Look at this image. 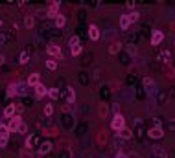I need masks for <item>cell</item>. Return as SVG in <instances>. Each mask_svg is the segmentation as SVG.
<instances>
[{"label": "cell", "mask_w": 175, "mask_h": 158, "mask_svg": "<svg viewBox=\"0 0 175 158\" xmlns=\"http://www.w3.org/2000/svg\"><path fill=\"white\" fill-rule=\"evenodd\" d=\"M33 24H35V20H33L32 15H26V17H24V28L32 30V28H33Z\"/></svg>", "instance_id": "20"}, {"label": "cell", "mask_w": 175, "mask_h": 158, "mask_svg": "<svg viewBox=\"0 0 175 158\" xmlns=\"http://www.w3.org/2000/svg\"><path fill=\"white\" fill-rule=\"evenodd\" d=\"M70 53H72V57H78L79 53H81V44H79V46H74V48H70Z\"/></svg>", "instance_id": "33"}, {"label": "cell", "mask_w": 175, "mask_h": 158, "mask_svg": "<svg viewBox=\"0 0 175 158\" xmlns=\"http://www.w3.org/2000/svg\"><path fill=\"white\" fill-rule=\"evenodd\" d=\"M162 40H164V33L160 30H153L151 31V46H158Z\"/></svg>", "instance_id": "7"}, {"label": "cell", "mask_w": 175, "mask_h": 158, "mask_svg": "<svg viewBox=\"0 0 175 158\" xmlns=\"http://www.w3.org/2000/svg\"><path fill=\"white\" fill-rule=\"evenodd\" d=\"M107 112H109V107H107L105 103H101V105L98 107V114H100L101 118H105V116H107Z\"/></svg>", "instance_id": "25"}, {"label": "cell", "mask_w": 175, "mask_h": 158, "mask_svg": "<svg viewBox=\"0 0 175 158\" xmlns=\"http://www.w3.org/2000/svg\"><path fill=\"white\" fill-rule=\"evenodd\" d=\"M46 68H48V70H57V61L50 57V59L46 61Z\"/></svg>", "instance_id": "28"}, {"label": "cell", "mask_w": 175, "mask_h": 158, "mask_svg": "<svg viewBox=\"0 0 175 158\" xmlns=\"http://www.w3.org/2000/svg\"><path fill=\"white\" fill-rule=\"evenodd\" d=\"M116 114H120V105L114 103V105H113V116H116Z\"/></svg>", "instance_id": "37"}, {"label": "cell", "mask_w": 175, "mask_h": 158, "mask_svg": "<svg viewBox=\"0 0 175 158\" xmlns=\"http://www.w3.org/2000/svg\"><path fill=\"white\" fill-rule=\"evenodd\" d=\"M148 136L151 140H162L164 138V131H162V127H151L148 131Z\"/></svg>", "instance_id": "5"}, {"label": "cell", "mask_w": 175, "mask_h": 158, "mask_svg": "<svg viewBox=\"0 0 175 158\" xmlns=\"http://www.w3.org/2000/svg\"><path fill=\"white\" fill-rule=\"evenodd\" d=\"M20 158H33V155H32V149H20Z\"/></svg>", "instance_id": "31"}, {"label": "cell", "mask_w": 175, "mask_h": 158, "mask_svg": "<svg viewBox=\"0 0 175 158\" xmlns=\"http://www.w3.org/2000/svg\"><path fill=\"white\" fill-rule=\"evenodd\" d=\"M0 42H2V35H0Z\"/></svg>", "instance_id": "44"}, {"label": "cell", "mask_w": 175, "mask_h": 158, "mask_svg": "<svg viewBox=\"0 0 175 158\" xmlns=\"http://www.w3.org/2000/svg\"><path fill=\"white\" fill-rule=\"evenodd\" d=\"M127 15H129V20H131V24H135V22H138V20H140V13H138V11H135V9H133L131 13H127Z\"/></svg>", "instance_id": "27"}, {"label": "cell", "mask_w": 175, "mask_h": 158, "mask_svg": "<svg viewBox=\"0 0 175 158\" xmlns=\"http://www.w3.org/2000/svg\"><path fill=\"white\" fill-rule=\"evenodd\" d=\"M125 50H127V53H129L131 57H135V55H136V52H138L135 44H129V46H125Z\"/></svg>", "instance_id": "32"}, {"label": "cell", "mask_w": 175, "mask_h": 158, "mask_svg": "<svg viewBox=\"0 0 175 158\" xmlns=\"http://www.w3.org/2000/svg\"><path fill=\"white\" fill-rule=\"evenodd\" d=\"M17 132H20V134H26V132H28V125H26L24 121L20 123V127H19V131H17Z\"/></svg>", "instance_id": "35"}, {"label": "cell", "mask_w": 175, "mask_h": 158, "mask_svg": "<svg viewBox=\"0 0 175 158\" xmlns=\"http://www.w3.org/2000/svg\"><path fill=\"white\" fill-rule=\"evenodd\" d=\"M129 26H131V20H129V15H127V13L120 15V28H122V30H127Z\"/></svg>", "instance_id": "13"}, {"label": "cell", "mask_w": 175, "mask_h": 158, "mask_svg": "<svg viewBox=\"0 0 175 158\" xmlns=\"http://www.w3.org/2000/svg\"><path fill=\"white\" fill-rule=\"evenodd\" d=\"M65 24H66V17L59 13L57 19H56V26H57V28H65Z\"/></svg>", "instance_id": "26"}, {"label": "cell", "mask_w": 175, "mask_h": 158, "mask_svg": "<svg viewBox=\"0 0 175 158\" xmlns=\"http://www.w3.org/2000/svg\"><path fill=\"white\" fill-rule=\"evenodd\" d=\"M52 114H54V105H52V103L44 105V116H46V118H50Z\"/></svg>", "instance_id": "29"}, {"label": "cell", "mask_w": 175, "mask_h": 158, "mask_svg": "<svg viewBox=\"0 0 175 158\" xmlns=\"http://www.w3.org/2000/svg\"><path fill=\"white\" fill-rule=\"evenodd\" d=\"M0 26H2V20H0Z\"/></svg>", "instance_id": "45"}, {"label": "cell", "mask_w": 175, "mask_h": 158, "mask_svg": "<svg viewBox=\"0 0 175 158\" xmlns=\"http://www.w3.org/2000/svg\"><path fill=\"white\" fill-rule=\"evenodd\" d=\"M100 37H101L100 28H98L96 24H90V26H89V39L90 40H100Z\"/></svg>", "instance_id": "8"}, {"label": "cell", "mask_w": 175, "mask_h": 158, "mask_svg": "<svg viewBox=\"0 0 175 158\" xmlns=\"http://www.w3.org/2000/svg\"><path fill=\"white\" fill-rule=\"evenodd\" d=\"M114 158H129V155H127V153H124V151H118Z\"/></svg>", "instance_id": "38"}, {"label": "cell", "mask_w": 175, "mask_h": 158, "mask_svg": "<svg viewBox=\"0 0 175 158\" xmlns=\"http://www.w3.org/2000/svg\"><path fill=\"white\" fill-rule=\"evenodd\" d=\"M4 147H7V138L0 136V149H4Z\"/></svg>", "instance_id": "36"}, {"label": "cell", "mask_w": 175, "mask_h": 158, "mask_svg": "<svg viewBox=\"0 0 175 158\" xmlns=\"http://www.w3.org/2000/svg\"><path fill=\"white\" fill-rule=\"evenodd\" d=\"M59 6H61V2H57V0H52L50 2V6H48V9H46V15L50 17V19H57L59 15Z\"/></svg>", "instance_id": "3"}, {"label": "cell", "mask_w": 175, "mask_h": 158, "mask_svg": "<svg viewBox=\"0 0 175 158\" xmlns=\"http://www.w3.org/2000/svg\"><path fill=\"white\" fill-rule=\"evenodd\" d=\"M125 127V118L122 116V114H116V116H113V119H111V129L113 131H122Z\"/></svg>", "instance_id": "2"}, {"label": "cell", "mask_w": 175, "mask_h": 158, "mask_svg": "<svg viewBox=\"0 0 175 158\" xmlns=\"http://www.w3.org/2000/svg\"><path fill=\"white\" fill-rule=\"evenodd\" d=\"M11 132H9V129H7V123H2L0 121V136H4V138H7Z\"/></svg>", "instance_id": "22"}, {"label": "cell", "mask_w": 175, "mask_h": 158, "mask_svg": "<svg viewBox=\"0 0 175 158\" xmlns=\"http://www.w3.org/2000/svg\"><path fill=\"white\" fill-rule=\"evenodd\" d=\"M37 158H42V156H37Z\"/></svg>", "instance_id": "47"}, {"label": "cell", "mask_w": 175, "mask_h": 158, "mask_svg": "<svg viewBox=\"0 0 175 158\" xmlns=\"http://www.w3.org/2000/svg\"><path fill=\"white\" fill-rule=\"evenodd\" d=\"M68 46H70V48H74V46H79V37H78V35H72V37L68 39Z\"/></svg>", "instance_id": "30"}, {"label": "cell", "mask_w": 175, "mask_h": 158, "mask_svg": "<svg viewBox=\"0 0 175 158\" xmlns=\"http://www.w3.org/2000/svg\"><path fill=\"white\" fill-rule=\"evenodd\" d=\"M4 64V55H0V66Z\"/></svg>", "instance_id": "43"}, {"label": "cell", "mask_w": 175, "mask_h": 158, "mask_svg": "<svg viewBox=\"0 0 175 158\" xmlns=\"http://www.w3.org/2000/svg\"><path fill=\"white\" fill-rule=\"evenodd\" d=\"M20 123H22V118H20L19 114L17 116H13V118L7 121V129H9V132H17L20 127Z\"/></svg>", "instance_id": "4"}, {"label": "cell", "mask_w": 175, "mask_h": 158, "mask_svg": "<svg viewBox=\"0 0 175 158\" xmlns=\"http://www.w3.org/2000/svg\"><path fill=\"white\" fill-rule=\"evenodd\" d=\"M153 156H157V158H168V155H166V151H164L162 147H153Z\"/></svg>", "instance_id": "19"}, {"label": "cell", "mask_w": 175, "mask_h": 158, "mask_svg": "<svg viewBox=\"0 0 175 158\" xmlns=\"http://www.w3.org/2000/svg\"><path fill=\"white\" fill-rule=\"evenodd\" d=\"M19 114V110H17V105H7L6 109H4V116L7 119H11L13 116H17Z\"/></svg>", "instance_id": "10"}, {"label": "cell", "mask_w": 175, "mask_h": 158, "mask_svg": "<svg viewBox=\"0 0 175 158\" xmlns=\"http://www.w3.org/2000/svg\"><path fill=\"white\" fill-rule=\"evenodd\" d=\"M52 151V143L50 142H44V143H41L39 147V156H42V155H48Z\"/></svg>", "instance_id": "16"}, {"label": "cell", "mask_w": 175, "mask_h": 158, "mask_svg": "<svg viewBox=\"0 0 175 158\" xmlns=\"http://www.w3.org/2000/svg\"><path fill=\"white\" fill-rule=\"evenodd\" d=\"M32 142H33L32 134H28V136H26V140H24V147H26V149H32Z\"/></svg>", "instance_id": "34"}, {"label": "cell", "mask_w": 175, "mask_h": 158, "mask_svg": "<svg viewBox=\"0 0 175 158\" xmlns=\"http://www.w3.org/2000/svg\"><path fill=\"white\" fill-rule=\"evenodd\" d=\"M7 98H15V96H19V86H17V83H11V85H7Z\"/></svg>", "instance_id": "12"}, {"label": "cell", "mask_w": 175, "mask_h": 158, "mask_svg": "<svg viewBox=\"0 0 175 158\" xmlns=\"http://www.w3.org/2000/svg\"><path fill=\"white\" fill-rule=\"evenodd\" d=\"M46 53H48L52 59H56V61H61V59H63V50H61V46L54 44V42H50V44L46 46Z\"/></svg>", "instance_id": "1"}, {"label": "cell", "mask_w": 175, "mask_h": 158, "mask_svg": "<svg viewBox=\"0 0 175 158\" xmlns=\"http://www.w3.org/2000/svg\"><path fill=\"white\" fill-rule=\"evenodd\" d=\"M118 138H122V140H131V138H133V132H131V129L124 127L122 131H118Z\"/></svg>", "instance_id": "15"}, {"label": "cell", "mask_w": 175, "mask_h": 158, "mask_svg": "<svg viewBox=\"0 0 175 158\" xmlns=\"http://www.w3.org/2000/svg\"><path fill=\"white\" fill-rule=\"evenodd\" d=\"M66 101H68V105H74L76 103V90L72 86L66 88Z\"/></svg>", "instance_id": "14"}, {"label": "cell", "mask_w": 175, "mask_h": 158, "mask_svg": "<svg viewBox=\"0 0 175 158\" xmlns=\"http://www.w3.org/2000/svg\"><path fill=\"white\" fill-rule=\"evenodd\" d=\"M144 86H146V90H148V94H149V96H155L157 83L151 77H144Z\"/></svg>", "instance_id": "6"}, {"label": "cell", "mask_w": 175, "mask_h": 158, "mask_svg": "<svg viewBox=\"0 0 175 158\" xmlns=\"http://www.w3.org/2000/svg\"><path fill=\"white\" fill-rule=\"evenodd\" d=\"M120 50H122V42H118V40L111 42V46H109V53H111V55H116Z\"/></svg>", "instance_id": "17"}, {"label": "cell", "mask_w": 175, "mask_h": 158, "mask_svg": "<svg viewBox=\"0 0 175 158\" xmlns=\"http://www.w3.org/2000/svg\"><path fill=\"white\" fill-rule=\"evenodd\" d=\"M17 86H19V96H26V94H28V83H26V81L17 83Z\"/></svg>", "instance_id": "18"}, {"label": "cell", "mask_w": 175, "mask_h": 158, "mask_svg": "<svg viewBox=\"0 0 175 158\" xmlns=\"http://www.w3.org/2000/svg\"><path fill=\"white\" fill-rule=\"evenodd\" d=\"M125 7L133 11V7H135V2H133V0H127V2H125Z\"/></svg>", "instance_id": "39"}, {"label": "cell", "mask_w": 175, "mask_h": 158, "mask_svg": "<svg viewBox=\"0 0 175 158\" xmlns=\"http://www.w3.org/2000/svg\"><path fill=\"white\" fill-rule=\"evenodd\" d=\"M70 110H72V107H70V105H68V103H66V105H65V107H63V112H70Z\"/></svg>", "instance_id": "40"}, {"label": "cell", "mask_w": 175, "mask_h": 158, "mask_svg": "<svg viewBox=\"0 0 175 158\" xmlns=\"http://www.w3.org/2000/svg\"><path fill=\"white\" fill-rule=\"evenodd\" d=\"M173 74H175V70H173Z\"/></svg>", "instance_id": "48"}, {"label": "cell", "mask_w": 175, "mask_h": 158, "mask_svg": "<svg viewBox=\"0 0 175 158\" xmlns=\"http://www.w3.org/2000/svg\"><path fill=\"white\" fill-rule=\"evenodd\" d=\"M19 63L20 64H28V63H30V53H28V52H20Z\"/></svg>", "instance_id": "24"}, {"label": "cell", "mask_w": 175, "mask_h": 158, "mask_svg": "<svg viewBox=\"0 0 175 158\" xmlns=\"http://www.w3.org/2000/svg\"><path fill=\"white\" fill-rule=\"evenodd\" d=\"M28 86H32V88H35L37 85H41V74H37V72H33L30 77H28Z\"/></svg>", "instance_id": "9"}, {"label": "cell", "mask_w": 175, "mask_h": 158, "mask_svg": "<svg viewBox=\"0 0 175 158\" xmlns=\"http://www.w3.org/2000/svg\"><path fill=\"white\" fill-rule=\"evenodd\" d=\"M173 44H175V39H173Z\"/></svg>", "instance_id": "46"}, {"label": "cell", "mask_w": 175, "mask_h": 158, "mask_svg": "<svg viewBox=\"0 0 175 158\" xmlns=\"http://www.w3.org/2000/svg\"><path fill=\"white\" fill-rule=\"evenodd\" d=\"M170 59H172V52H170V50H164V52H160V55H158V61H164V63H168Z\"/></svg>", "instance_id": "21"}, {"label": "cell", "mask_w": 175, "mask_h": 158, "mask_svg": "<svg viewBox=\"0 0 175 158\" xmlns=\"http://www.w3.org/2000/svg\"><path fill=\"white\" fill-rule=\"evenodd\" d=\"M153 127H162V123H160V119L155 118V121H153Z\"/></svg>", "instance_id": "41"}, {"label": "cell", "mask_w": 175, "mask_h": 158, "mask_svg": "<svg viewBox=\"0 0 175 158\" xmlns=\"http://www.w3.org/2000/svg\"><path fill=\"white\" fill-rule=\"evenodd\" d=\"M48 98H50V99H57L59 98V88H57V86L48 88Z\"/></svg>", "instance_id": "23"}, {"label": "cell", "mask_w": 175, "mask_h": 158, "mask_svg": "<svg viewBox=\"0 0 175 158\" xmlns=\"http://www.w3.org/2000/svg\"><path fill=\"white\" fill-rule=\"evenodd\" d=\"M44 96H48V88H46V86L41 83V85H37V86H35V98H37V99H42Z\"/></svg>", "instance_id": "11"}, {"label": "cell", "mask_w": 175, "mask_h": 158, "mask_svg": "<svg viewBox=\"0 0 175 158\" xmlns=\"http://www.w3.org/2000/svg\"><path fill=\"white\" fill-rule=\"evenodd\" d=\"M129 158H140V155H138V153H131V155H129Z\"/></svg>", "instance_id": "42"}]
</instances>
